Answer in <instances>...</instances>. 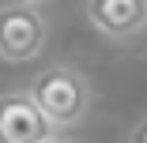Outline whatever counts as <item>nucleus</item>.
Returning a JSON list of instances; mask_svg holds the SVG:
<instances>
[{"label": "nucleus", "instance_id": "obj_4", "mask_svg": "<svg viewBox=\"0 0 147 143\" xmlns=\"http://www.w3.org/2000/svg\"><path fill=\"white\" fill-rule=\"evenodd\" d=\"M87 19L98 34L128 42L147 26V0H87Z\"/></svg>", "mask_w": 147, "mask_h": 143}, {"label": "nucleus", "instance_id": "obj_6", "mask_svg": "<svg viewBox=\"0 0 147 143\" xmlns=\"http://www.w3.org/2000/svg\"><path fill=\"white\" fill-rule=\"evenodd\" d=\"M45 143H76V139H68V136H64V132H61V136H49V139H45Z\"/></svg>", "mask_w": 147, "mask_h": 143}, {"label": "nucleus", "instance_id": "obj_5", "mask_svg": "<svg viewBox=\"0 0 147 143\" xmlns=\"http://www.w3.org/2000/svg\"><path fill=\"white\" fill-rule=\"evenodd\" d=\"M128 143H147V117L132 124V132H128Z\"/></svg>", "mask_w": 147, "mask_h": 143}, {"label": "nucleus", "instance_id": "obj_7", "mask_svg": "<svg viewBox=\"0 0 147 143\" xmlns=\"http://www.w3.org/2000/svg\"><path fill=\"white\" fill-rule=\"evenodd\" d=\"M19 4H30V8H42L45 0H19Z\"/></svg>", "mask_w": 147, "mask_h": 143}, {"label": "nucleus", "instance_id": "obj_1", "mask_svg": "<svg viewBox=\"0 0 147 143\" xmlns=\"http://www.w3.org/2000/svg\"><path fill=\"white\" fill-rule=\"evenodd\" d=\"M26 94L42 109V117L53 124V132L83 124L87 113H91V83L79 68H68V64H53V68L38 72L34 87Z\"/></svg>", "mask_w": 147, "mask_h": 143}, {"label": "nucleus", "instance_id": "obj_2", "mask_svg": "<svg viewBox=\"0 0 147 143\" xmlns=\"http://www.w3.org/2000/svg\"><path fill=\"white\" fill-rule=\"evenodd\" d=\"M49 23L38 8L8 0L0 4V60L8 64H26L45 49Z\"/></svg>", "mask_w": 147, "mask_h": 143}, {"label": "nucleus", "instance_id": "obj_3", "mask_svg": "<svg viewBox=\"0 0 147 143\" xmlns=\"http://www.w3.org/2000/svg\"><path fill=\"white\" fill-rule=\"evenodd\" d=\"M49 136H57L53 124L42 117L26 91L0 94V143H45Z\"/></svg>", "mask_w": 147, "mask_h": 143}]
</instances>
